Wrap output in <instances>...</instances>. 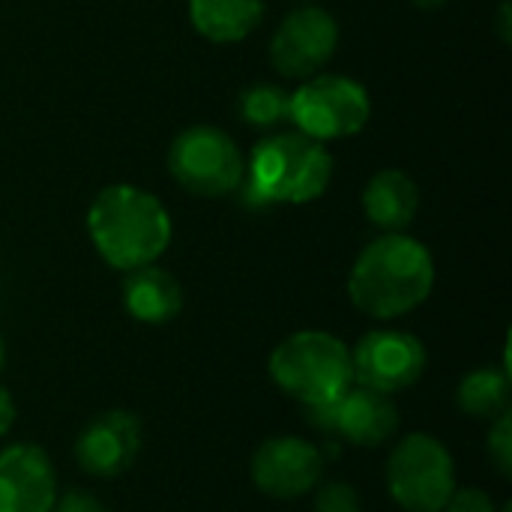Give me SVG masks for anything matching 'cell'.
I'll return each mask as SVG.
<instances>
[{
  "instance_id": "cell-12",
  "label": "cell",
  "mask_w": 512,
  "mask_h": 512,
  "mask_svg": "<svg viewBox=\"0 0 512 512\" xmlns=\"http://www.w3.org/2000/svg\"><path fill=\"white\" fill-rule=\"evenodd\" d=\"M72 453L84 474L96 480L120 477L141 453V420L123 408L96 414L78 432Z\"/></svg>"
},
{
  "instance_id": "cell-8",
  "label": "cell",
  "mask_w": 512,
  "mask_h": 512,
  "mask_svg": "<svg viewBox=\"0 0 512 512\" xmlns=\"http://www.w3.org/2000/svg\"><path fill=\"white\" fill-rule=\"evenodd\" d=\"M312 429L342 438L354 447H384L399 432V408L387 393L354 384L330 405L306 408Z\"/></svg>"
},
{
  "instance_id": "cell-14",
  "label": "cell",
  "mask_w": 512,
  "mask_h": 512,
  "mask_svg": "<svg viewBox=\"0 0 512 512\" xmlns=\"http://www.w3.org/2000/svg\"><path fill=\"white\" fill-rule=\"evenodd\" d=\"M123 309L141 324H168L183 309V288L168 270L156 264L126 270Z\"/></svg>"
},
{
  "instance_id": "cell-9",
  "label": "cell",
  "mask_w": 512,
  "mask_h": 512,
  "mask_svg": "<svg viewBox=\"0 0 512 512\" xmlns=\"http://www.w3.org/2000/svg\"><path fill=\"white\" fill-rule=\"evenodd\" d=\"M354 384L378 390V393H399L414 387L426 372V348L414 333L405 330H372L360 336L351 351Z\"/></svg>"
},
{
  "instance_id": "cell-11",
  "label": "cell",
  "mask_w": 512,
  "mask_h": 512,
  "mask_svg": "<svg viewBox=\"0 0 512 512\" xmlns=\"http://www.w3.org/2000/svg\"><path fill=\"white\" fill-rule=\"evenodd\" d=\"M339 45V24L321 6H300L276 27L270 39V63L285 78L318 75Z\"/></svg>"
},
{
  "instance_id": "cell-23",
  "label": "cell",
  "mask_w": 512,
  "mask_h": 512,
  "mask_svg": "<svg viewBox=\"0 0 512 512\" xmlns=\"http://www.w3.org/2000/svg\"><path fill=\"white\" fill-rule=\"evenodd\" d=\"M12 423H15V402H12V393L0 387V438L12 429Z\"/></svg>"
},
{
  "instance_id": "cell-24",
  "label": "cell",
  "mask_w": 512,
  "mask_h": 512,
  "mask_svg": "<svg viewBox=\"0 0 512 512\" xmlns=\"http://www.w3.org/2000/svg\"><path fill=\"white\" fill-rule=\"evenodd\" d=\"M498 27H501V39H504V42L510 45V42H512V33H510V3H504V6H501V24H498Z\"/></svg>"
},
{
  "instance_id": "cell-7",
  "label": "cell",
  "mask_w": 512,
  "mask_h": 512,
  "mask_svg": "<svg viewBox=\"0 0 512 512\" xmlns=\"http://www.w3.org/2000/svg\"><path fill=\"white\" fill-rule=\"evenodd\" d=\"M168 171L189 195L222 198L243 186L246 159L228 132L216 126H192L171 141Z\"/></svg>"
},
{
  "instance_id": "cell-10",
  "label": "cell",
  "mask_w": 512,
  "mask_h": 512,
  "mask_svg": "<svg viewBox=\"0 0 512 512\" xmlns=\"http://www.w3.org/2000/svg\"><path fill=\"white\" fill-rule=\"evenodd\" d=\"M327 459L321 456L318 444L297 438V435H279L267 438L249 465L252 483L261 495L273 501H297L315 492V486L324 480Z\"/></svg>"
},
{
  "instance_id": "cell-6",
  "label": "cell",
  "mask_w": 512,
  "mask_h": 512,
  "mask_svg": "<svg viewBox=\"0 0 512 512\" xmlns=\"http://www.w3.org/2000/svg\"><path fill=\"white\" fill-rule=\"evenodd\" d=\"M372 117L369 90L345 75H312L294 93L288 105V120L297 123V132L315 141L351 138L366 129Z\"/></svg>"
},
{
  "instance_id": "cell-5",
  "label": "cell",
  "mask_w": 512,
  "mask_h": 512,
  "mask_svg": "<svg viewBox=\"0 0 512 512\" xmlns=\"http://www.w3.org/2000/svg\"><path fill=\"white\" fill-rule=\"evenodd\" d=\"M387 492L405 512H444L456 492V462L426 432L402 438L387 459Z\"/></svg>"
},
{
  "instance_id": "cell-15",
  "label": "cell",
  "mask_w": 512,
  "mask_h": 512,
  "mask_svg": "<svg viewBox=\"0 0 512 512\" xmlns=\"http://www.w3.org/2000/svg\"><path fill=\"white\" fill-rule=\"evenodd\" d=\"M420 210V186L399 168H381L363 189V213L387 234H399Z\"/></svg>"
},
{
  "instance_id": "cell-3",
  "label": "cell",
  "mask_w": 512,
  "mask_h": 512,
  "mask_svg": "<svg viewBox=\"0 0 512 512\" xmlns=\"http://www.w3.org/2000/svg\"><path fill=\"white\" fill-rule=\"evenodd\" d=\"M330 180L333 156L324 141L279 132L252 150L243 186L255 204H309L327 192Z\"/></svg>"
},
{
  "instance_id": "cell-13",
  "label": "cell",
  "mask_w": 512,
  "mask_h": 512,
  "mask_svg": "<svg viewBox=\"0 0 512 512\" xmlns=\"http://www.w3.org/2000/svg\"><path fill=\"white\" fill-rule=\"evenodd\" d=\"M57 474L36 444H12L0 453V512H51Z\"/></svg>"
},
{
  "instance_id": "cell-17",
  "label": "cell",
  "mask_w": 512,
  "mask_h": 512,
  "mask_svg": "<svg viewBox=\"0 0 512 512\" xmlns=\"http://www.w3.org/2000/svg\"><path fill=\"white\" fill-rule=\"evenodd\" d=\"M456 405L474 420L495 423L510 411V372L504 369H474L456 387Z\"/></svg>"
},
{
  "instance_id": "cell-1",
  "label": "cell",
  "mask_w": 512,
  "mask_h": 512,
  "mask_svg": "<svg viewBox=\"0 0 512 512\" xmlns=\"http://www.w3.org/2000/svg\"><path fill=\"white\" fill-rule=\"evenodd\" d=\"M435 288L432 252L408 234H384L372 240L354 261L348 276L351 303L378 321H393L429 300Z\"/></svg>"
},
{
  "instance_id": "cell-19",
  "label": "cell",
  "mask_w": 512,
  "mask_h": 512,
  "mask_svg": "<svg viewBox=\"0 0 512 512\" xmlns=\"http://www.w3.org/2000/svg\"><path fill=\"white\" fill-rule=\"evenodd\" d=\"M312 512H363V501L351 483H318L312 492Z\"/></svg>"
},
{
  "instance_id": "cell-18",
  "label": "cell",
  "mask_w": 512,
  "mask_h": 512,
  "mask_svg": "<svg viewBox=\"0 0 512 512\" xmlns=\"http://www.w3.org/2000/svg\"><path fill=\"white\" fill-rule=\"evenodd\" d=\"M288 105H291V93L273 84L246 87L237 99V111L249 126H276L288 120Z\"/></svg>"
},
{
  "instance_id": "cell-16",
  "label": "cell",
  "mask_w": 512,
  "mask_h": 512,
  "mask_svg": "<svg viewBox=\"0 0 512 512\" xmlns=\"http://www.w3.org/2000/svg\"><path fill=\"white\" fill-rule=\"evenodd\" d=\"M261 18L264 0H189V21L210 42H240Z\"/></svg>"
},
{
  "instance_id": "cell-20",
  "label": "cell",
  "mask_w": 512,
  "mask_h": 512,
  "mask_svg": "<svg viewBox=\"0 0 512 512\" xmlns=\"http://www.w3.org/2000/svg\"><path fill=\"white\" fill-rule=\"evenodd\" d=\"M486 453H489V462L498 468V474L504 480L512 477V411L501 414L492 429H489V438H486Z\"/></svg>"
},
{
  "instance_id": "cell-25",
  "label": "cell",
  "mask_w": 512,
  "mask_h": 512,
  "mask_svg": "<svg viewBox=\"0 0 512 512\" xmlns=\"http://www.w3.org/2000/svg\"><path fill=\"white\" fill-rule=\"evenodd\" d=\"M411 3H417L420 9H438V6H444L447 0H411Z\"/></svg>"
},
{
  "instance_id": "cell-27",
  "label": "cell",
  "mask_w": 512,
  "mask_h": 512,
  "mask_svg": "<svg viewBox=\"0 0 512 512\" xmlns=\"http://www.w3.org/2000/svg\"><path fill=\"white\" fill-rule=\"evenodd\" d=\"M501 512H512V504H504V510Z\"/></svg>"
},
{
  "instance_id": "cell-21",
  "label": "cell",
  "mask_w": 512,
  "mask_h": 512,
  "mask_svg": "<svg viewBox=\"0 0 512 512\" xmlns=\"http://www.w3.org/2000/svg\"><path fill=\"white\" fill-rule=\"evenodd\" d=\"M444 512H498L492 495L480 486H456V492L450 495Z\"/></svg>"
},
{
  "instance_id": "cell-2",
  "label": "cell",
  "mask_w": 512,
  "mask_h": 512,
  "mask_svg": "<svg viewBox=\"0 0 512 512\" xmlns=\"http://www.w3.org/2000/svg\"><path fill=\"white\" fill-rule=\"evenodd\" d=\"M87 231L105 264L135 270L156 264V258L168 249L174 228L156 195L132 183H111L93 198L87 210Z\"/></svg>"
},
{
  "instance_id": "cell-22",
  "label": "cell",
  "mask_w": 512,
  "mask_h": 512,
  "mask_svg": "<svg viewBox=\"0 0 512 512\" xmlns=\"http://www.w3.org/2000/svg\"><path fill=\"white\" fill-rule=\"evenodd\" d=\"M51 512H105V504L84 489H69L54 501Z\"/></svg>"
},
{
  "instance_id": "cell-26",
  "label": "cell",
  "mask_w": 512,
  "mask_h": 512,
  "mask_svg": "<svg viewBox=\"0 0 512 512\" xmlns=\"http://www.w3.org/2000/svg\"><path fill=\"white\" fill-rule=\"evenodd\" d=\"M0 369H3V339H0Z\"/></svg>"
},
{
  "instance_id": "cell-4",
  "label": "cell",
  "mask_w": 512,
  "mask_h": 512,
  "mask_svg": "<svg viewBox=\"0 0 512 512\" xmlns=\"http://www.w3.org/2000/svg\"><path fill=\"white\" fill-rule=\"evenodd\" d=\"M267 369L273 384L303 408L330 405L354 387L351 348L324 330H300L282 339Z\"/></svg>"
}]
</instances>
